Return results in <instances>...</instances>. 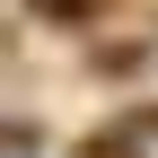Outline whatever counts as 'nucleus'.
<instances>
[{
    "label": "nucleus",
    "mask_w": 158,
    "mask_h": 158,
    "mask_svg": "<svg viewBox=\"0 0 158 158\" xmlns=\"http://www.w3.org/2000/svg\"><path fill=\"white\" fill-rule=\"evenodd\" d=\"M27 18H44V27H97L106 18V0H18Z\"/></svg>",
    "instance_id": "nucleus-1"
},
{
    "label": "nucleus",
    "mask_w": 158,
    "mask_h": 158,
    "mask_svg": "<svg viewBox=\"0 0 158 158\" xmlns=\"http://www.w3.org/2000/svg\"><path fill=\"white\" fill-rule=\"evenodd\" d=\"M149 62H158V44H106L88 70H97V79H132V70H149Z\"/></svg>",
    "instance_id": "nucleus-2"
}]
</instances>
